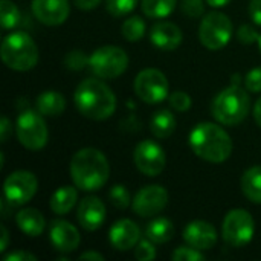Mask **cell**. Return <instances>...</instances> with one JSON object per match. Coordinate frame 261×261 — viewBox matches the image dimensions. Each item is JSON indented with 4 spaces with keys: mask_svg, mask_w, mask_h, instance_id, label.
<instances>
[{
    "mask_svg": "<svg viewBox=\"0 0 261 261\" xmlns=\"http://www.w3.org/2000/svg\"><path fill=\"white\" fill-rule=\"evenodd\" d=\"M5 261H37V257L29 254V252H24V251H15V252H11L8 254L5 258Z\"/></svg>",
    "mask_w": 261,
    "mask_h": 261,
    "instance_id": "cell-40",
    "label": "cell"
},
{
    "mask_svg": "<svg viewBox=\"0 0 261 261\" xmlns=\"http://www.w3.org/2000/svg\"><path fill=\"white\" fill-rule=\"evenodd\" d=\"M190 147L196 156L211 164H223L232 154V139L214 122H200L190 133Z\"/></svg>",
    "mask_w": 261,
    "mask_h": 261,
    "instance_id": "cell-3",
    "label": "cell"
},
{
    "mask_svg": "<svg viewBox=\"0 0 261 261\" xmlns=\"http://www.w3.org/2000/svg\"><path fill=\"white\" fill-rule=\"evenodd\" d=\"M191 96L187 92L182 90H176L170 95V106L176 110V112H187L191 107Z\"/></svg>",
    "mask_w": 261,
    "mask_h": 261,
    "instance_id": "cell-35",
    "label": "cell"
},
{
    "mask_svg": "<svg viewBox=\"0 0 261 261\" xmlns=\"http://www.w3.org/2000/svg\"><path fill=\"white\" fill-rule=\"evenodd\" d=\"M135 93L145 104H159L168 98L170 84L159 69H144L135 78Z\"/></svg>",
    "mask_w": 261,
    "mask_h": 261,
    "instance_id": "cell-10",
    "label": "cell"
},
{
    "mask_svg": "<svg viewBox=\"0 0 261 261\" xmlns=\"http://www.w3.org/2000/svg\"><path fill=\"white\" fill-rule=\"evenodd\" d=\"M251 110V98L248 92L237 84L223 89L211 104L213 118L223 125H237L243 122Z\"/></svg>",
    "mask_w": 261,
    "mask_h": 261,
    "instance_id": "cell-4",
    "label": "cell"
},
{
    "mask_svg": "<svg viewBox=\"0 0 261 261\" xmlns=\"http://www.w3.org/2000/svg\"><path fill=\"white\" fill-rule=\"evenodd\" d=\"M243 83H245L246 90L252 93H261V67L251 69L243 78Z\"/></svg>",
    "mask_w": 261,
    "mask_h": 261,
    "instance_id": "cell-37",
    "label": "cell"
},
{
    "mask_svg": "<svg viewBox=\"0 0 261 261\" xmlns=\"http://www.w3.org/2000/svg\"><path fill=\"white\" fill-rule=\"evenodd\" d=\"M38 180L34 173L26 170H18L11 173L3 184L5 200L12 206H21L32 200L37 194Z\"/></svg>",
    "mask_w": 261,
    "mask_h": 261,
    "instance_id": "cell-11",
    "label": "cell"
},
{
    "mask_svg": "<svg viewBox=\"0 0 261 261\" xmlns=\"http://www.w3.org/2000/svg\"><path fill=\"white\" fill-rule=\"evenodd\" d=\"M258 46H260V50H261V34H260V38H258Z\"/></svg>",
    "mask_w": 261,
    "mask_h": 261,
    "instance_id": "cell-47",
    "label": "cell"
},
{
    "mask_svg": "<svg viewBox=\"0 0 261 261\" xmlns=\"http://www.w3.org/2000/svg\"><path fill=\"white\" fill-rule=\"evenodd\" d=\"M31 6L34 17L46 26L63 24L70 14L69 0H32Z\"/></svg>",
    "mask_w": 261,
    "mask_h": 261,
    "instance_id": "cell-14",
    "label": "cell"
},
{
    "mask_svg": "<svg viewBox=\"0 0 261 261\" xmlns=\"http://www.w3.org/2000/svg\"><path fill=\"white\" fill-rule=\"evenodd\" d=\"M177 5V0H141V9L148 18L168 17Z\"/></svg>",
    "mask_w": 261,
    "mask_h": 261,
    "instance_id": "cell-26",
    "label": "cell"
},
{
    "mask_svg": "<svg viewBox=\"0 0 261 261\" xmlns=\"http://www.w3.org/2000/svg\"><path fill=\"white\" fill-rule=\"evenodd\" d=\"M35 107L43 116L55 118V116H58V115H61L64 112L66 99L57 90H46V92H43V93H40L37 96Z\"/></svg>",
    "mask_w": 261,
    "mask_h": 261,
    "instance_id": "cell-21",
    "label": "cell"
},
{
    "mask_svg": "<svg viewBox=\"0 0 261 261\" xmlns=\"http://www.w3.org/2000/svg\"><path fill=\"white\" fill-rule=\"evenodd\" d=\"M231 18L219 11L206 14L199 26V40L210 50H219L225 47L232 37Z\"/></svg>",
    "mask_w": 261,
    "mask_h": 261,
    "instance_id": "cell-8",
    "label": "cell"
},
{
    "mask_svg": "<svg viewBox=\"0 0 261 261\" xmlns=\"http://www.w3.org/2000/svg\"><path fill=\"white\" fill-rule=\"evenodd\" d=\"M182 12L190 18H200L205 14L203 0H180Z\"/></svg>",
    "mask_w": 261,
    "mask_h": 261,
    "instance_id": "cell-34",
    "label": "cell"
},
{
    "mask_svg": "<svg viewBox=\"0 0 261 261\" xmlns=\"http://www.w3.org/2000/svg\"><path fill=\"white\" fill-rule=\"evenodd\" d=\"M138 5V0H106V9L113 17H124L130 14Z\"/></svg>",
    "mask_w": 261,
    "mask_h": 261,
    "instance_id": "cell-30",
    "label": "cell"
},
{
    "mask_svg": "<svg viewBox=\"0 0 261 261\" xmlns=\"http://www.w3.org/2000/svg\"><path fill=\"white\" fill-rule=\"evenodd\" d=\"M171 258L174 261H203L205 260V255L202 254V251L193 248V246H180L177 248Z\"/></svg>",
    "mask_w": 261,
    "mask_h": 261,
    "instance_id": "cell-32",
    "label": "cell"
},
{
    "mask_svg": "<svg viewBox=\"0 0 261 261\" xmlns=\"http://www.w3.org/2000/svg\"><path fill=\"white\" fill-rule=\"evenodd\" d=\"M15 223L18 229L28 237H38L46 229L44 216L35 208H24L18 211L15 216Z\"/></svg>",
    "mask_w": 261,
    "mask_h": 261,
    "instance_id": "cell-20",
    "label": "cell"
},
{
    "mask_svg": "<svg viewBox=\"0 0 261 261\" xmlns=\"http://www.w3.org/2000/svg\"><path fill=\"white\" fill-rule=\"evenodd\" d=\"M80 260L104 261V255H101L99 252H95V251H87V252H83V254L80 255Z\"/></svg>",
    "mask_w": 261,
    "mask_h": 261,
    "instance_id": "cell-43",
    "label": "cell"
},
{
    "mask_svg": "<svg viewBox=\"0 0 261 261\" xmlns=\"http://www.w3.org/2000/svg\"><path fill=\"white\" fill-rule=\"evenodd\" d=\"M249 17L255 24L261 26V0L249 2Z\"/></svg>",
    "mask_w": 261,
    "mask_h": 261,
    "instance_id": "cell-39",
    "label": "cell"
},
{
    "mask_svg": "<svg viewBox=\"0 0 261 261\" xmlns=\"http://www.w3.org/2000/svg\"><path fill=\"white\" fill-rule=\"evenodd\" d=\"M15 133L18 142L31 151L41 150L47 144L49 138L47 125L43 115L38 110L31 109L23 110L18 115L15 122Z\"/></svg>",
    "mask_w": 261,
    "mask_h": 261,
    "instance_id": "cell-6",
    "label": "cell"
},
{
    "mask_svg": "<svg viewBox=\"0 0 261 261\" xmlns=\"http://www.w3.org/2000/svg\"><path fill=\"white\" fill-rule=\"evenodd\" d=\"M254 119H255V122L261 127V98L255 102V106H254Z\"/></svg>",
    "mask_w": 261,
    "mask_h": 261,
    "instance_id": "cell-45",
    "label": "cell"
},
{
    "mask_svg": "<svg viewBox=\"0 0 261 261\" xmlns=\"http://www.w3.org/2000/svg\"><path fill=\"white\" fill-rule=\"evenodd\" d=\"M109 200L110 203L118 210H127L132 205V196L124 185H113L109 191Z\"/></svg>",
    "mask_w": 261,
    "mask_h": 261,
    "instance_id": "cell-29",
    "label": "cell"
},
{
    "mask_svg": "<svg viewBox=\"0 0 261 261\" xmlns=\"http://www.w3.org/2000/svg\"><path fill=\"white\" fill-rule=\"evenodd\" d=\"M128 66V57L118 46H101L89 57L90 70L101 80H115L121 76Z\"/></svg>",
    "mask_w": 261,
    "mask_h": 261,
    "instance_id": "cell-7",
    "label": "cell"
},
{
    "mask_svg": "<svg viewBox=\"0 0 261 261\" xmlns=\"http://www.w3.org/2000/svg\"><path fill=\"white\" fill-rule=\"evenodd\" d=\"M0 234H2V237H0L2 239V242H0V252H5L6 248H8V243H9V232H8L5 225L0 226Z\"/></svg>",
    "mask_w": 261,
    "mask_h": 261,
    "instance_id": "cell-42",
    "label": "cell"
},
{
    "mask_svg": "<svg viewBox=\"0 0 261 261\" xmlns=\"http://www.w3.org/2000/svg\"><path fill=\"white\" fill-rule=\"evenodd\" d=\"M109 240L116 251L125 252L138 245L141 240V229L133 220L121 219L112 225L109 231Z\"/></svg>",
    "mask_w": 261,
    "mask_h": 261,
    "instance_id": "cell-18",
    "label": "cell"
},
{
    "mask_svg": "<svg viewBox=\"0 0 261 261\" xmlns=\"http://www.w3.org/2000/svg\"><path fill=\"white\" fill-rule=\"evenodd\" d=\"M240 83H242V75H240V73H236V75L231 78V84H237V86H240Z\"/></svg>",
    "mask_w": 261,
    "mask_h": 261,
    "instance_id": "cell-46",
    "label": "cell"
},
{
    "mask_svg": "<svg viewBox=\"0 0 261 261\" xmlns=\"http://www.w3.org/2000/svg\"><path fill=\"white\" fill-rule=\"evenodd\" d=\"M255 232V222L251 213L237 208L231 210L222 225V237L231 248H242L251 243Z\"/></svg>",
    "mask_w": 261,
    "mask_h": 261,
    "instance_id": "cell-9",
    "label": "cell"
},
{
    "mask_svg": "<svg viewBox=\"0 0 261 261\" xmlns=\"http://www.w3.org/2000/svg\"><path fill=\"white\" fill-rule=\"evenodd\" d=\"M69 171L76 188L93 193L107 184L110 176V164L102 151L86 147L73 154Z\"/></svg>",
    "mask_w": 261,
    "mask_h": 261,
    "instance_id": "cell-1",
    "label": "cell"
},
{
    "mask_svg": "<svg viewBox=\"0 0 261 261\" xmlns=\"http://www.w3.org/2000/svg\"><path fill=\"white\" fill-rule=\"evenodd\" d=\"M242 191L252 203H261V167H251L242 176Z\"/></svg>",
    "mask_w": 261,
    "mask_h": 261,
    "instance_id": "cell-25",
    "label": "cell"
},
{
    "mask_svg": "<svg viewBox=\"0 0 261 261\" xmlns=\"http://www.w3.org/2000/svg\"><path fill=\"white\" fill-rule=\"evenodd\" d=\"M0 52L3 63L17 72L31 70L38 63V47L34 38L23 31H17L5 37Z\"/></svg>",
    "mask_w": 261,
    "mask_h": 261,
    "instance_id": "cell-5",
    "label": "cell"
},
{
    "mask_svg": "<svg viewBox=\"0 0 261 261\" xmlns=\"http://www.w3.org/2000/svg\"><path fill=\"white\" fill-rule=\"evenodd\" d=\"M133 161L136 168L142 174L148 177H156L164 171L167 164V156L164 148L158 142L151 139H145L135 147Z\"/></svg>",
    "mask_w": 261,
    "mask_h": 261,
    "instance_id": "cell-12",
    "label": "cell"
},
{
    "mask_svg": "<svg viewBox=\"0 0 261 261\" xmlns=\"http://www.w3.org/2000/svg\"><path fill=\"white\" fill-rule=\"evenodd\" d=\"M150 130H151L154 138L167 139L176 130V118H174V115L167 109L158 110L150 119Z\"/></svg>",
    "mask_w": 261,
    "mask_h": 261,
    "instance_id": "cell-23",
    "label": "cell"
},
{
    "mask_svg": "<svg viewBox=\"0 0 261 261\" xmlns=\"http://www.w3.org/2000/svg\"><path fill=\"white\" fill-rule=\"evenodd\" d=\"M12 133V122L9 121L8 116H2V121H0V141L2 144H5L8 139H9V135Z\"/></svg>",
    "mask_w": 261,
    "mask_h": 261,
    "instance_id": "cell-38",
    "label": "cell"
},
{
    "mask_svg": "<svg viewBox=\"0 0 261 261\" xmlns=\"http://www.w3.org/2000/svg\"><path fill=\"white\" fill-rule=\"evenodd\" d=\"M211 8H225L231 3V0H206Z\"/></svg>",
    "mask_w": 261,
    "mask_h": 261,
    "instance_id": "cell-44",
    "label": "cell"
},
{
    "mask_svg": "<svg viewBox=\"0 0 261 261\" xmlns=\"http://www.w3.org/2000/svg\"><path fill=\"white\" fill-rule=\"evenodd\" d=\"M145 21L142 17L139 15H132L128 18H125V21L122 23L121 28V34L122 37L130 41V43H136L139 41L144 35H145Z\"/></svg>",
    "mask_w": 261,
    "mask_h": 261,
    "instance_id": "cell-27",
    "label": "cell"
},
{
    "mask_svg": "<svg viewBox=\"0 0 261 261\" xmlns=\"http://www.w3.org/2000/svg\"><path fill=\"white\" fill-rule=\"evenodd\" d=\"M63 63L66 69L78 72V70H83L86 66H89V57L83 50H70L66 54Z\"/></svg>",
    "mask_w": 261,
    "mask_h": 261,
    "instance_id": "cell-31",
    "label": "cell"
},
{
    "mask_svg": "<svg viewBox=\"0 0 261 261\" xmlns=\"http://www.w3.org/2000/svg\"><path fill=\"white\" fill-rule=\"evenodd\" d=\"M49 239L57 252L70 254L78 249L81 237L78 229L66 220H54L49 226Z\"/></svg>",
    "mask_w": 261,
    "mask_h": 261,
    "instance_id": "cell-16",
    "label": "cell"
},
{
    "mask_svg": "<svg viewBox=\"0 0 261 261\" xmlns=\"http://www.w3.org/2000/svg\"><path fill=\"white\" fill-rule=\"evenodd\" d=\"M99 3H101V0H73V5L81 11H92Z\"/></svg>",
    "mask_w": 261,
    "mask_h": 261,
    "instance_id": "cell-41",
    "label": "cell"
},
{
    "mask_svg": "<svg viewBox=\"0 0 261 261\" xmlns=\"http://www.w3.org/2000/svg\"><path fill=\"white\" fill-rule=\"evenodd\" d=\"M78 112L92 119H109L116 110V96L113 90L99 78H87L81 81L73 93Z\"/></svg>",
    "mask_w": 261,
    "mask_h": 261,
    "instance_id": "cell-2",
    "label": "cell"
},
{
    "mask_svg": "<svg viewBox=\"0 0 261 261\" xmlns=\"http://www.w3.org/2000/svg\"><path fill=\"white\" fill-rule=\"evenodd\" d=\"M184 240L187 245L199 249V251H210L216 246L219 234L214 225L205 220H193L184 229Z\"/></svg>",
    "mask_w": 261,
    "mask_h": 261,
    "instance_id": "cell-15",
    "label": "cell"
},
{
    "mask_svg": "<svg viewBox=\"0 0 261 261\" xmlns=\"http://www.w3.org/2000/svg\"><path fill=\"white\" fill-rule=\"evenodd\" d=\"M237 38L242 44L251 46L254 43H258L260 34L252 24H242L237 31Z\"/></svg>",
    "mask_w": 261,
    "mask_h": 261,
    "instance_id": "cell-36",
    "label": "cell"
},
{
    "mask_svg": "<svg viewBox=\"0 0 261 261\" xmlns=\"http://www.w3.org/2000/svg\"><path fill=\"white\" fill-rule=\"evenodd\" d=\"M135 258L139 261H151L156 258V249L154 243L150 242L148 239L139 240L138 245L135 246Z\"/></svg>",
    "mask_w": 261,
    "mask_h": 261,
    "instance_id": "cell-33",
    "label": "cell"
},
{
    "mask_svg": "<svg viewBox=\"0 0 261 261\" xmlns=\"http://www.w3.org/2000/svg\"><path fill=\"white\" fill-rule=\"evenodd\" d=\"M174 236L173 223L165 217H158L145 226V237L154 245L168 243Z\"/></svg>",
    "mask_w": 261,
    "mask_h": 261,
    "instance_id": "cell-24",
    "label": "cell"
},
{
    "mask_svg": "<svg viewBox=\"0 0 261 261\" xmlns=\"http://www.w3.org/2000/svg\"><path fill=\"white\" fill-rule=\"evenodd\" d=\"M76 199H78L76 187L73 188L72 185H64L52 194V197L49 200V206L54 214L64 216V214L70 213V210L75 206Z\"/></svg>",
    "mask_w": 261,
    "mask_h": 261,
    "instance_id": "cell-22",
    "label": "cell"
},
{
    "mask_svg": "<svg viewBox=\"0 0 261 261\" xmlns=\"http://www.w3.org/2000/svg\"><path fill=\"white\" fill-rule=\"evenodd\" d=\"M106 216H107L106 205L102 203L101 199H98L95 196L84 197L80 202L78 210H76L78 223L81 225L83 229L90 231V232H93L102 226Z\"/></svg>",
    "mask_w": 261,
    "mask_h": 261,
    "instance_id": "cell-17",
    "label": "cell"
},
{
    "mask_svg": "<svg viewBox=\"0 0 261 261\" xmlns=\"http://www.w3.org/2000/svg\"><path fill=\"white\" fill-rule=\"evenodd\" d=\"M184 34L176 23L159 21L150 29V41L161 50H174L182 44Z\"/></svg>",
    "mask_w": 261,
    "mask_h": 261,
    "instance_id": "cell-19",
    "label": "cell"
},
{
    "mask_svg": "<svg viewBox=\"0 0 261 261\" xmlns=\"http://www.w3.org/2000/svg\"><path fill=\"white\" fill-rule=\"evenodd\" d=\"M21 20V14L11 0H0V23L3 31L14 29Z\"/></svg>",
    "mask_w": 261,
    "mask_h": 261,
    "instance_id": "cell-28",
    "label": "cell"
},
{
    "mask_svg": "<svg viewBox=\"0 0 261 261\" xmlns=\"http://www.w3.org/2000/svg\"><path fill=\"white\" fill-rule=\"evenodd\" d=\"M167 203L168 191L162 185H148L135 194L132 208L139 217H154L165 210Z\"/></svg>",
    "mask_w": 261,
    "mask_h": 261,
    "instance_id": "cell-13",
    "label": "cell"
}]
</instances>
